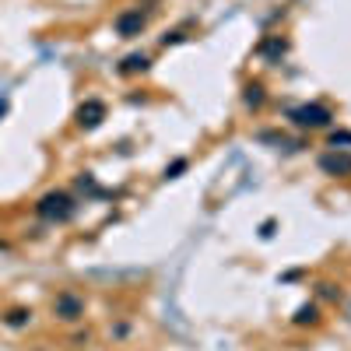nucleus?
<instances>
[{"mask_svg": "<svg viewBox=\"0 0 351 351\" xmlns=\"http://www.w3.org/2000/svg\"><path fill=\"white\" fill-rule=\"evenodd\" d=\"M319 169H324L327 176H348L351 172V155H337V152H330V155H324L319 158Z\"/></svg>", "mask_w": 351, "mask_h": 351, "instance_id": "nucleus-6", "label": "nucleus"}, {"mask_svg": "<svg viewBox=\"0 0 351 351\" xmlns=\"http://www.w3.org/2000/svg\"><path fill=\"white\" fill-rule=\"evenodd\" d=\"M316 319H319V316H316V306H302V309L295 313V324H316Z\"/></svg>", "mask_w": 351, "mask_h": 351, "instance_id": "nucleus-9", "label": "nucleus"}, {"mask_svg": "<svg viewBox=\"0 0 351 351\" xmlns=\"http://www.w3.org/2000/svg\"><path fill=\"white\" fill-rule=\"evenodd\" d=\"M144 25H148V18H144L141 11H123L120 18H116V32H120L123 39H134L144 32Z\"/></svg>", "mask_w": 351, "mask_h": 351, "instance_id": "nucleus-4", "label": "nucleus"}, {"mask_svg": "<svg viewBox=\"0 0 351 351\" xmlns=\"http://www.w3.org/2000/svg\"><path fill=\"white\" fill-rule=\"evenodd\" d=\"M106 120V106L99 102V99H88L81 109H77V123L84 127V130H92V127H99Z\"/></svg>", "mask_w": 351, "mask_h": 351, "instance_id": "nucleus-5", "label": "nucleus"}, {"mask_svg": "<svg viewBox=\"0 0 351 351\" xmlns=\"http://www.w3.org/2000/svg\"><path fill=\"white\" fill-rule=\"evenodd\" d=\"M120 71H123V74H137V71H148V56H144V53H134V56H127Z\"/></svg>", "mask_w": 351, "mask_h": 351, "instance_id": "nucleus-7", "label": "nucleus"}, {"mask_svg": "<svg viewBox=\"0 0 351 351\" xmlns=\"http://www.w3.org/2000/svg\"><path fill=\"white\" fill-rule=\"evenodd\" d=\"M53 309H56L60 319H77V316H84V299L74 295V291H60L56 302H53Z\"/></svg>", "mask_w": 351, "mask_h": 351, "instance_id": "nucleus-3", "label": "nucleus"}, {"mask_svg": "<svg viewBox=\"0 0 351 351\" xmlns=\"http://www.w3.org/2000/svg\"><path fill=\"white\" fill-rule=\"evenodd\" d=\"M28 316H32V313H25V309H11V313H8V324H11V327H21V324H28Z\"/></svg>", "mask_w": 351, "mask_h": 351, "instance_id": "nucleus-10", "label": "nucleus"}, {"mask_svg": "<svg viewBox=\"0 0 351 351\" xmlns=\"http://www.w3.org/2000/svg\"><path fill=\"white\" fill-rule=\"evenodd\" d=\"M291 116V123L302 127V130H319V127H330V109L327 106H319V102H309V106H295L288 112Z\"/></svg>", "mask_w": 351, "mask_h": 351, "instance_id": "nucleus-2", "label": "nucleus"}, {"mask_svg": "<svg viewBox=\"0 0 351 351\" xmlns=\"http://www.w3.org/2000/svg\"><path fill=\"white\" fill-rule=\"evenodd\" d=\"M243 99H246V106H253V109L263 106V84H256V81L246 84V95H243Z\"/></svg>", "mask_w": 351, "mask_h": 351, "instance_id": "nucleus-8", "label": "nucleus"}, {"mask_svg": "<svg viewBox=\"0 0 351 351\" xmlns=\"http://www.w3.org/2000/svg\"><path fill=\"white\" fill-rule=\"evenodd\" d=\"M74 211H77V204H74L64 190L46 193V197L36 204V215H39V218H46V221H67Z\"/></svg>", "mask_w": 351, "mask_h": 351, "instance_id": "nucleus-1", "label": "nucleus"}]
</instances>
